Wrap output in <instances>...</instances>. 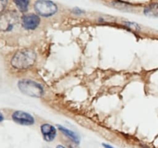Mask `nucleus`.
Here are the masks:
<instances>
[{
	"mask_svg": "<svg viewBox=\"0 0 158 148\" xmlns=\"http://www.w3.org/2000/svg\"><path fill=\"white\" fill-rule=\"evenodd\" d=\"M34 9L39 15L43 17L52 16L58 10L56 4L49 0H37L34 4Z\"/></svg>",
	"mask_w": 158,
	"mask_h": 148,
	"instance_id": "nucleus-3",
	"label": "nucleus"
},
{
	"mask_svg": "<svg viewBox=\"0 0 158 148\" xmlns=\"http://www.w3.org/2000/svg\"><path fill=\"white\" fill-rule=\"evenodd\" d=\"M36 60V54L32 49H24L18 51L11 59V65L19 70H25L32 67Z\"/></svg>",
	"mask_w": 158,
	"mask_h": 148,
	"instance_id": "nucleus-1",
	"label": "nucleus"
},
{
	"mask_svg": "<svg viewBox=\"0 0 158 148\" xmlns=\"http://www.w3.org/2000/svg\"><path fill=\"white\" fill-rule=\"evenodd\" d=\"M56 148H66V147L63 146H62V145H58V146H56Z\"/></svg>",
	"mask_w": 158,
	"mask_h": 148,
	"instance_id": "nucleus-15",
	"label": "nucleus"
},
{
	"mask_svg": "<svg viewBox=\"0 0 158 148\" xmlns=\"http://www.w3.org/2000/svg\"><path fill=\"white\" fill-rule=\"evenodd\" d=\"M143 12L148 16L151 17H158V4L153 3L146 6L143 10Z\"/></svg>",
	"mask_w": 158,
	"mask_h": 148,
	"instance_id": "nucleus-9",
	"label": "nucleus"
},
{
	"mask_svg": "<svg viewBox=\"0 0 158 148\" xmlns=\"http://www.w3.org/2000/svg\"><path fill=\"white\" fill-rule=\"evenodd\" d=\"M58 129L60 130V132L63 133L66 137H67L68 138L70 139L71 140H73L74 143H76L77 144H78V143H80V137H79V136L77 135L76 133H74L73 131L67 129V128L64 127V126H58Z\"/></svg>",
	"mask_w": 158,
	"mask_h": 148,
	"instance_id": "nucleus-8",
	"label": "nucleus"
},
{
	"mask_svg": "<svg viewBox=\"0 0 158 148\" xmlns=\"http://www.w3.org/2000/svg\"><path fill=\"white\" fill-rule=\"evenodd\" d=\"M73 12L74 14H77V15H81V14L84 13V11L81 10V9H79V8H75Z\"/></svg>",
	"mask_w": 158,
	"mask_h": 148,
	"instance_id": "nucleus-13",
	"label": "nucleus"
},
{
	"mask_svg": "<svg viewBox=\"0 0 158 148\" xmlns=\"http://www.w3.org/2000/svg\"><path fill=\"white\" fill-rule=\"evenodd\" d=\"M12 118L15 123L23 126H30L35 123V119L31 114L21 110L15 111L12 114Z\"/></svg>",
	"mask_w": 158,
	"mask_h": 148,
	"instance_id": "nucleus-5",
	"label": "nucleus"
},
{
	"mask_svg": "<svg viewBox=\"0 0 158 148\" xmlns=\"http://www.w3.org/2000/svg\"><path fill=\"white\" fill-rule=\"evenodd\" d=\"M41 133L44 140L47 142H51L56 137V129L52 125L44 123L40 127Z\"/></svg>",
	"mask_w": 158,
	"mask_h": 148,
	"instance_id": "nucleus-7",
	"label": "nucleus"
},
{
	"mask_svg": "<svg viewBox=\"0 0 158 148\" xmlns=\"http://www.w3.org/2000/svg\"><path fill=\"white\" fill-rule=\"evenodd\" d=\"M8 0H0V4H1V12H2L3 10L6 9V6H7Z\"/></svg>",
	"mask_w": 158,
	"mask_h": 148,
	"instance_id": "nucleus-12",
	"label": "nucleus"
},
{
	"mask_svg": "<svg viewBox=\"0 0 158 148\" xmlns=\"http://www.w3.org/2000/svg\"><path fill=\"white\" fill-rule=\"evenodd\" d=\"M18 87L23 93L35 98H40L45 93L44 88L40 83L29 79L19 80Z\"/></svg>",
	"mask_w": 158,
	"mask_h": 148,
	"instance_id": "nucleus-2",
	"label": "nucleus"
},
{
	"mask_svg": "<svg viewBox=\"0 0 158 148\" xmlns=\"http://www.w3.org/2000/svg\"><path fill=\"white\" fill-rule=\"evenodd\" d=\"M19 22V16L15 12H8L1 16V30L2 32L12 31Z\"/></svg>",
	"mask_w": 158,
	"mask_h": 148,
	"instance_id": "nucleus-4",
	"label": "nucleus"
},
{
	"mask_svg": "<svg viewBox=\"0 0 158 148\" xmlns=\"http://www.w3.org/2000/svg\"><path fill=\"white\" fill-rule=\"evenodd\" d=\"M13 2L20 12H27L29 6V0H13Z\"/></svg>",
	"mask_w": 158,
	"mask_h": 148,
	"instance_id": "nucleus-10",
	"label": "nucleus"
},
{
	"mask_svg": "<svg viewBox=\"0 0 158 148\" xmlns=\"http://www.w3.org/2000/svg\"><path fill=\"white\" fill-rule=\"evenodd\" d=\"M125 24H126L127 26H128L129 28H131V29H135V30H138V29H140V27H139V26L137 24V23H130V22H127V23H126Z\"/></svg>",
	"mask_w": 158,
	"mask_h": 148,
	"instance_id": "nucleus-11",
	"label": "nucleus"
},
{
	"mask_svg": "<svg viewBox=\"0 0 158 148\" xmlns=\"http://www.w3.org/2000/svg\"><path fill=\"white\" fill-rule=\"evenodd\" d=\"M40 18L37 14H26L22 17V26L27 30H34L39 26Z\"/></svg>",
	"mask_w": 158,
	"mask_h": 148,
	"instance_id": "nucleus-6",
	"label": "nucleus"
},
{
	"mask_svg": "<svg viewBox=\"0 0 158 148\" xmlns=\"http://www.w3.org/2000/svg\"><path fill=\"white\" fill-rule=\"evenodd\" d=\"M103 146H104L105 148H114L113 147V146H111L110 145H108V144H105V143H103Z\"/></svg>",
	"mask_w": 158,
	"mask_h": 148,
	"instance_id": "nucleus-14",
	"label": "nucleus"
}]
</instances>
